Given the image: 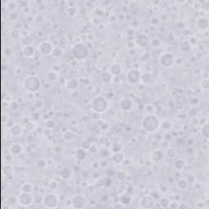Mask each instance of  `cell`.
Here are the masks:
<instances>
[{
    "mask_svg": "<svg viewBox=\"0 0 209 209\" xmlns=\"http://www.w3.org/2000/svg\"><path fill=\"white\" fill-rule=\"evenodd\" d=\"M141 128L150 133L155 132L160 128V119L154 114H148L142 118Z\"/></svg>",
    "mask_w": 209,
    "mask_h": 209,
    "instance_id": "1",
    "label": "cell"
},
{
    "mask_svg": "<svg viewBox=\"0 0 209 209\" xmlns=\"http://www.w3.org/2000/svg\"><path fill=\"white\" fill-rule=\"evenodd\" d=\"M89 48L86 43L83 42H77L74 43L70 48V53L76 60L86 59L89 55Z\"/></svg>",
    "mask_w": 209,
    "mask_h": 209,
    "instance_id": "2",
    "label": "cell"
},
{
    "mask_svg": "<svg viewBox=\"0 0 209 209\" xmlns=\"http://www.w3.org/2000/svg\"><path fill=\"white\" fill-rule=\"evenodd\" d=\"M91 108L93 112L103 114L109 108V101L107 98L101 95H97L91 100Z\"/></svg>",
    "mask_w": 209,
    "mask_h": 209,
    "instance_id": "3",
    "label": "cell"
},
{
    "mask_svg": "<svg viewBox=\"0 0 209 209\" xmlns=\"http://www.w3.org/2000/svg\"><path fill=\"white\" fill-rule=\"evenodd\" d=\"M23 85H24L25 89L28 92L35 93L41 88L42 81L38 75H28L26 78H25Z\"/></svg>",
    "mask_w": 209,
    "mask_h": 209,
    "instance_id": "4",
    "label": "cell"
},
{
    "mask_svg": "<svg viewBox=\"0 0 209 209\" xmlns=\"http://www.w3.org/2000/svg\"><path fill=\"white\" fill-rule=\"evenodd\" d=\"M43 206L47 208H56L59 204V197L54 193H48L43 197Z\"/></svg>",
    "mask_w": 209,
    "mask_h": 209,
    "instance_id": "5",
    "label": "cell"
},
{
    "mask_svg": "<svg viewBox=\"0 0 209 209\" xmlns=\"http://www.w3.org/2000/svg\"><path fill=\"white\" fill-rule=\"evenodd\" d=\"M158 61L163 67L170 68L175 64V56L172 52L166 51L161 54L158 58Z\"/></svg>",
    "mask_w": 209,
    "mask_h": 209,
    "instance_id": "6",
    "label": "cell"
},
{
    "mask_svg": "<svg viewBox=\"0 0 209 209\" xmlns=\"http://www.w3.org/2000/svg\"><path fill=\"white\" fill-rule=\"evenodd\" d=\"M35 201V197L32 196L31 193H25V192H21L17 196V203L19 205L24 207H30Z\"/></svg>",
    "mask_w": 209,
    "mask_h": 209,
    "instance_id": "7",
    "label": "cell"
},
{
    "mask_svg": "<svg viewBox=\"0 0 209 209\" xmlns=\"http://www.w3.org/2000/svg\"><path fill=\"white\" fill-rule=\"evenodd\" d=\"M53 48L54 45L51 42L48 40L43 41L38 45V50L39 51V53L43 55V56H50V55H51Z\"/></svg>",
    "mask_w": 209,
    "mask_h": 209,
    "instance_id": "8",
    "label": "cell"
},
{
    "mask_svg": "<svg viewBox=\"0 0 209 209\" xmlns=\"http://www.w3.org/2000/svg\"><path fill=\"white\" fill-rule=\"evenodd\" d=\"M71 207L75 209H81L85 207L87 204L86 197L83 194H75L71 198Z\"/></svg>",
    "mask_w": 209,
    "mask_h": 209,
    "instance_id": "9",
    "label": "cell"
},
{
    "mask_svg": "<svg viewBox=\"0 0 209 209\" xmlns=\"http://www.w3.org/2000/svg\"><path fill=\"white\" fill-rule=\"evenodd\" d=\"M127 79L129 83L131 84H137L141 81V73L139 69L137 68H131L127 72Z\"/></svg>",
    "mask_w": 209,
    "mask_h": 209,
    "instance_id": "10",
    "label": "cell"
},
{
    "mask_svg": "<svg viewBox=\"0 0 209 209\" xmlns=\"http://www.w3.org/2000/svg\"><path fill=\"white\" fill-rule=\"evenodd\" d=\"M155 200L150 195H145L141 198L139 205L141 208L150 209L153 208L155 206Z\"/></svg>",
    "mask_w": 209,
    "mask_h": 209,
    "instance_id": "11",
    "label": "cell"
},
{
    "mask_svg": "<svg viewBox=\"0 0 209 209\" xmlns=\"http://www.w3.org/2000/svg\"><path fill=\"white\" fill-rule=\"evenodd\" d=\"M150 38L145 33H139L136 37V40L135 43L137 46H139L141 48H145L148 45H150Z\"/></svg>",
    "mask_w": 209,
    "mask_h": 209,
    "instance_id": "12",
    "label": "cell"
},
{
    "mask_svg": "<svg viewBox=\"0 0 209 209\" xmlns=\"http://www.w3.org/2000/svg\"><path fill=\"white\" fill-rule=\"evenodd\" d=\"M150 159L154 162V163H160L164 160L165 154H164V151L161 150V149H154L150 154Z\"/></svg>",
    "mask_w": 209,
    "mask_h": 209,
    "instance_id": "13",
    "label": "cell"
},
{
    "mask_svg": "<svg viewBox=\"0 0 209 209\" xmlns=\"http://www.w3.org/2000/svg\"><path fill=\"white\" fill-rule=\"evenodd\" d=\"M131 202H132V196H131V194L128 191L123 192L118 196V203L123 207L128 206Z\"/></svg>",
    "mask_w": 209,
    "mask_h": 209,
    "instance_id": "14",
    "label": "cell"
},
{
    "mask_svg": "<svg viewBox=\"0 0 209 209\" xmlns=\"http://www.w3.org/2000/svg\"><path fill=\"white\" fill-rule=\"evenodd\" d=\"M74 176V172L71 168L70 167H63L60 169L59 171V177L62 180L65 181H68V180L71 179Z\"/></svg>",
    "mask_w": 209,
    "mask_h": 209,
    "instance_id": "15",
    "label": "cell"
},
{
    "mask_svg": "<svg viewBox=\"0 0 209 209\" xmlns=\"http://www.w3.org/2000/svg\"><path fill=\"white\" fill-rule=\"evenodd\" d=\"M109 72L113 77H118L123 73V67L119 63L114 62L110 65V68H109Z\"/></svg>",
    "mask_w": 209,
    "mask_h": 209,
    "instance_id": "16",
    "label": "cell"
},
{
    "mask_svg": "<svg viewBox=\"0 0 209 209\" xmlns=\"http://www.w3.org/2000/svg\"><path fill=\"white\" fill-rule=\"evenodd\" d=\"M9 132L11 136L20 137L23 133V127L20 123H14L9 128Z\"/></svg>",
    "mask_w": 209,
    "mask_h": 209,
    "instance_id": "17",
    "label": "cell"
},
{
    "mask_svg": "<svg viewBox=\"0 0 209 209\" xmlns=\"http://www.w3.org/2000/svg\"><path fill=\"white\" fill-rule=\"evenodd\" d=\"M78 80L77 78H71L69 80L65 81V87L67 91H74L78 88Z\"/></svg>",
    "mask_w": 209,
    "mask_h": 209,
    "instance_id": "18",
    "label": "cell"
},
{
    "mask_svg": "<svg viewBox=\"0 0 209 209\" xmlns=\"http://www.w3.org/2000/svg\"><path fill=\"white\" fill-rule=\"evenodd\" d=\"M22 51V54L26 58H32L35 55V49L32 45H24Z\"/></svg>",
    "mask_w": 209,
    "mask_h": 209,
    "instance_id": "19",
    "label": "cell"
},
{
    "mask_svg": "<svg viewBox=\"0 0 209 209\" xmlns=\"http://www.w3.org/2000/svg\"><path fill=\"white\" fill-rule=\"evenodd\" d=\"M120 107L123 111H129L133 107V101L128 97L123 98L120 102Z\"/></svg>",
    "mask_w": 209,
    "mask_h": 209,
    "instance_id": "20",
    "label": "cell"
},
{
    "mask_svg": "<svg viewBox=\"0 0 209 209\" xmlns=\"http://www.w3.org/2000/svg\"><path fill=\"white\" fill-rule=\"evenodd\" d=\"M9 152L12 154V155H19L22 153L23 151V148H22V145L20 144V143H17V142H15V143H12L10 147H9Z\"/></svg>",
    "mask_w": 209,
    "mask_h": 209,
    "instance_id": "21",
    "label": "cell"
},
{
    "mask_svg": "<svg viewBox=\"0 0 209 209\" xmlns=\"http://www.w3.org/2000/svg\"><path fill=\"white\" fill-rule=\"evenodd\" d=\"M196 26L199 30H206L208 26V19L205 16H200L196 21Z\"/></svg>",
    "mask_w": 209,
    "mask_h": 209,
    "instance_id": "22",
    "label": "cell"
},
{
    "mask_svg": "<svg viewBox=\"0 0 209 209\" xmlns=\"http://www.w3.org/2000/svg\"><path fill=\"white\" fill-rule=\"evenodd\" d=\"M64 55V50L61 46H54L53 51L51 53V57H53L54 59H60Z\"/></svg>",
    "mask_w": 209,
    "mask_h": 209,
    "instance_id": "23",
    "label": "cell"
},
{
    "mask_svg": "<svg viewBox=\"0 0 209 209\" xmlns=\"http://www.w3.org/2000/svg\"><path fill=\"white\" fill-rule=\"evenodd\" d=\"M125 159L124 154L122 152H117V153L113 154L112 157H111V160L113 163H114L116 164H123V160Z\"/></svg>",
    "mask_w": 209,
    "mask_h": 209,
    "instance_id": "24",
    "label": "cell"
},
{
    "mask_svg": "<svg viewBox=\"0 0 209 209\" xmlns=\"http://www.w3.org/2000/svg\"><path fill=\"white\" fill-rule=\"evenodd\" d=\"M46 79L48 81V82H51V83L56 82V81L59 79V74L56 70H51V71L47 73Z\"/></svg>",
    "mask_w": 209,
    "mask_h": 209,
    "instance_id": "25",
    "label": "cell"
},
{
    "mask_svg": "<svg viewBox=\"0 0 209 209\" xmlns=\"http://www.w3.org/2000/svg\"><path fill=\"white\" fill-rule=\"evenodd\" d=\"M176 186L180 191H185L189 186V183L185 178H180L176 182Z\"/></svg>",
    "mask_w": 209,
    "mask_h": 209,
    "instance_id": "26",
    "label": "cell"
},
{
    "mask_svg": "<svg viewBox=\"0 0 209 209\" xmlns=\"http://www.w3.org/2000/svg\"><path fill=\"white\" fill-rule=\"evenodd\" d=\"M186 167V162L182 158H178L174 163V168L177 171H182Z\"/></svg>",
    "mask_w": 209,
    "mask_h": 209,
    "instance_id": "27",
    "label": "cell"
},
{
    "mask_svg": "<svg viewBox=\"0 0 209 209\" xmlns=\"http://www.w3.org/2000/svg\"><path fill=\"white\" fill-rule=\"evenodd\" d=\"M75 156H76V158H78V160H84V159L87 158V156H88L87 150L83 149L82 147L78 148V149H77V150H76Z\"/></svg>",
    "mask_w": 209,
    "mask_h": 209,
    "instance_id": "28",
    "label": "cell"
},
{
    "mask_svg": "<svg viewBox=\"0 0 209 209\" xmlns=\"http://www.w3.org/2000/svg\"><path fill=\"white\" fill-rule=\"evenodd\" d=\"M164 154L166 156L167 158H174L177 157V152L176 149L172 147H168L164 151Z\"/></svg>",
    "mask_w": 209,
    "mask_h": 209,
    "instance_id": "29",
    "label": "cell"
},
{
    "mask_svg": "<svg viewBox=\"0 0 209 209\" xmlns=\"http://www.w3.org/2000/svg\"><path fill=\"white\" fill-rule=\"evenodd\" d=\"M172 128V123L168 119H164L163 121H160V128H162L164 131H169Z\"/></svg>",
    "mask_w": 209,
    "mask_h": 209,
    "instance_id": "30",
    "label": "cell"
},
{
    "mask_svg": "<svg viewBox=\"0 0 209 209\" xmlns=\"http://www.w3.org/2000/svg\"><path fill=\"white\" fill-rule=\"evenodd\" d=\"M34 185L30 182H25L24 184H22L21 186V191L22 192H25V193H32L34 191Z\"/></svg>",
    "mask_w": 209,
    "mask_h": 209,
    "instance_id": "31",
    "label": "cell"
},
{
    "mask_svg": "<svg viewBox=\"0 0 209 209\" xmlns=\"http://www.w3.org/2000/svg\"><path fill=\"white\" fill-rule=\"evenodd\" d=\"M200 132H201V135L204 137V138H206V139H207V138H208L209 137V123H208V122H207V123H205L204 124H203V125H202L201 131H200Z\"/></svg>",
    "mask_w": 209,
    "mask_h": 209,
    "instance_id": "32",
    "label": "cell"
},
{
    "mask_svg": "<svg viewBox=\"0 0 209 209\" xmlns=\"http://www.w3.org/2000/svg\"><path fill=\"white\" fill-rule=\"evenodd\" d=\"M141 80L145 84H150L151 81L153 80V77L150 73H144V74H141Z\"/></svg>",
    "mask_w": 209,
    "mask_h": 209,
    "instance_id": "33",
    "label": "cell"
},
{
    "mask_svg": "<svg viewBox=\"0 0 209 209\" xmlns=\"http://www.w3.org/2000/svg\"><path fill=\"white\" fill-rule=\"evenodd\" d=\"M33 106L35 108V110H42L43 107H44V101L43 99H35L33 102Z\"/></svg>",
    "mask_w": 209,
    "mask_h": 209,
    "instance_id": "34",
    "label": "cell"
},
{
    "mask_svg": "<svg viewBox=\"0 0 209 209\" xmlns=\"http://www.w3.org/2000/svg\"><path fill=\"white\" fill-rule=\"evenodd\" d=\"M171 203V200L167 197H162L158 199V204L160 207H164V208H167L168 207L169 204Z\"/></svg>",
    "mask_w": 209,
    "mask_h": 209,
    "instance_id": "35",
    "label": "cell"
},
{
    "mask_svg": "<svg viewBox=\"0 0 209 209\" xmlns=\"http://www.w3.org/2000/svg\"><path fill=\"white\" fill-rule=\"evenodd\" d=\"M3 173L7 176V177H12L14 172L13 168H12V167L9 164H7L4 165V167H3Z\"/></svg>",
    "mask_w": 209,
    "mask_h": 209,
    "instance_id": "36",
    "label": "cell"
},
{
    "mask_svg": "<svg viewBox=\"0 0 209 209\" xmlns=\"http://www.w3.org/2000/svg\"><path fill=\"white\" fill-rule=\"evenodd\" d=\"M101 78L104 83H110V81L112 80L113 76L110 75L109 71H105V72L102 73L101 75Z\"/></svg>",
    "mask_w": 209,
    "mask_h": 209,
    "instance_id": "37",
    "label": "cell"
},
{
    "mask_svg": "<svg viewBox=\"0 0 209 209\" xmlns=\"http://www.w3.org/2000/svg\"><path fill=\"white\" fill-rule=\"evenodd\" d=\"M63 139L67 142L72 141L75 139V134L70 131H67L66 132L63 133Z\"/></svg>",
    "mask_w": 209,
    "mask_h": 209,
    "instance_id": "38",
    "label": "cell"
},
{
    "mask_svg": "<svg viewBox=\"0 0 209 209\" xmlns=\"http://www.w3.org/2000/svg\"><path fill=\"white\" fill-rule=\"evenodd\" d=\"M9 108L13 112H16L18 111L19 109H20V103H19L17 101H12L10 104H9Z\"/></svg>",
    "mask_w": 209,
    "mask_h": 209,
    "instance_id": "39",
    "label": "cell"
},
{
    "mask_svg": "<svg viewBox=\"0 0 209 209\" xmlns=\"http://www.w3.org/2000/svg\"><path fill=\"white\" fill-rule=\"evenodd\" d=\"M77 8L74 7V6H69L67 8H66V13L69 16H75L76 14H77Z\"/></svg>",
    "mask_w": 209,
    "mask_h": 209,
    "instance_id": "40",
    "label": "cell"
},
{
    "mask_svg": "<svg viewBox=\"0 0 209 209\" xmlns=\"http://www.w3.org/2000/svg\"><path fill=\"white\" fill-rule=\"evenodd\" d=\"M150 44L151 45L152 48H159L161 45V41L158 38H153L152 39H150Z\"/></svg>",
    "mask_w": 209,
    "mask_h": 209,
    "instance_id": "41",
    "label": "cell"
},
{
    "mask_svg": "<svg viewBox=\"0 0 209 209\" xmlns=\"http://www.w3.org/2000/svg\"><path fill=\"white\" fill-rule=\"evenodd\" d=\"M10 36H11L12 38H13V39H19L20 38L22 37L20 30H17V29H12V30L10 31Z\"/></svg>",
    "mask_w": 209,
    "mask_h": 209,
    "instance_id": "42",
    "label": "cell"
},
{
    "mask_svg": "<svg viewBox=\"0 0 209 209\" xmlns=\"http://www.w3.org/2000/svg\"><path fill=\"white\" fill-rule=\"evenodd\" d=\"M16 7H17V4L15 1H9L7 3V8H8V11L11 12H13L16 10Z\"/></svg>",
    "mask_w": 209,
    "mask_h": 209,
    "instance_id": "43",
    "label": "cell"
},
{
    "mask_svg": "<svg viewBox=\"0 0 209 209\" xmlns=\"http://www.w3.org/2000/svg\"><path fill=\"white\" fill-rule=\"evenodd\" d=\"M200 87H201V88L203 89V90H204V91H207L209 88L208 78H204V79L200 82Z\"/></svg>",
    "mask_w": 209,
    "mask_h": 209,
    "instance_id": "44",
    "label": "cell"
},
{
    "mask_svg": "<svg viewBox=\"0 0 209 209\" xmlns=\"http://www.w3.org/2000/svg\"><path fill=\"white\" fill-rule=\"evenodd\" d=\"M47 166H48V164H47V160L45 159L41 158L37 162V167L39 169H44Z\"/></svg>",
    "mask_w": 209,
    "mask_h": 209,
    "instance_id": "45",
    "label": "cell"
},
{
    "mask_svg": "<svg viewBox=\"0 0 209 209\" xmlns=\"http://www.w3.org/2000/svg\"><path fill=\"white\" fill-rule=\"evenodd\" d=\"M25 128L26 129V131H32L35 130V124L30 122V121H28L27 123H25Z\"/></svg>",
    "mask_w": 209,
    "mask_h": 209,
    "instance_id": "46",
    "label": "cell"
},
{
    "mask_svg": "<svg viewBox=\"0 0 209 209\" xmlns=\"http://www.w3.org/2000/svg\"><path fill=\"white\" fill-rule=\"evenodd\" d=\"M51 180L49 178V177H43L42 178V180H41V183H42V185H43V186H48L49 187V185H50V183H51Z\"/></svg>",
    "mask_w": 209,
    "mask_h": 209,
    "instance_id": "47",
    "label": "cell"
},
{
    "mask_svg": "<svg viewBox=\"0 0 209 209\" xmlns=\"http://www.w3.org/2000/svg\"><path fill=\"white\" fill-rule=\"evenodd\" d=\"M23 73H24V70H23L22 66H16L14 69V74L17 76H22Z\"/></svg>",
    "mask_w": 209,
    "mask_h": 209,
    "instance_id": "48",
    "label": "cell"
},
{
    "mask_svg": "<svg viewBox=\"0 0 209 209\" xmlns=\"http://www.w3.org/2000/svg\"><path fill=\"white\" fill-rule=\"evenodd\" d=\"M152 198L154 199V200H158L159 198H161L160 197V194H159V192H158V191H153L151 193H150V194Z\"/></svg>",
    "mask_w": 209,
    "mask_h": 209,
    "instance_id": "49",
    "label": "cell"
},
{
    "mask_svg": "<svg viewBox=\"0 0 209 209\" xmlns=\"http://www.w3.org/2000/svg\"><path fill=\"white\" fill-rule=\"evenodd\" d=\"M186 181H187L189 184H190V183H191V184L195 183V181H196L195 176L193 174H189L187 176V177H186Z\"/></svg>",
    "mask_w": 209,
    "mask_h": 209,
    "instance_id": "50",
    "label": "cell"
},
{
    "mask_svg": "<svg viewBox=\"0 0 209 209\" xmlns=\"http://www.w3.org/2000/svg\"><path fill=\"white\" fill-rule=\"evenodd\" d=\"M91 142H89L88 141H83V142H82V145H81V147L83 148V149H84V150H88L89 148L91 147Z\"/></svg>",
    "mask_w": 209,
    "mask_h": 209,
    "instance_id": "51",
    "label": "cell"
},
{
    "mask_svg": "<svg viewBox=\"0 0 209 209\" xmlns=\"http://www.w3.org/2000/svg\"><path fill=\"white\" fill-rule=\"evenodd\" d=\"M126 176V173L123 172V171H119V172L117 173V178H118V181H122L123 180H125Z\"/></svg>",
    "mask_w": 209,
    "mask_h": 209,
    "instance_id": "52",
    "label": "cell"
},
{
    "mask_svg": "<svg viewBox=\"0 0 209 209\" xmlns=\"http://www.w3.org/2000/svg\"><path fill=\"white\" fill-rule=\"evenodd\" d=\"M55 126V122H54L52 119H48V120L46 121V127L48 128H50L51 129L53 127Z\"/></svg>",
    "mask_w": 209,
    "mask_h": 209,
    "instance_id": "53",
    "label": "cell"
},
{
    "mask_svg": "<svg viewBox=\"0 0 209 209\" xmlns=\"http://www.w3.org/2000/svg\"><path fill=\"white\" fill-rule=\"evenodd\" d=\"M136 43H135L134 41H129V42H128V43H126V47L127 48L129 49V50H131V49H134L135 47H136Z\"/></svg>",
    "mask_w": 209,
    "mask_h": 209,
    "instance_id": "54",
    "label": "cell"
},
{
    "mask_svg": "<svg viewBox=\"0 0 209 209\" xmlns=\"http://www.w3.org/2000/svg\"><path fill=\"white\" fill-rule=\"evenodd\" d=\"M88 150L91 154H96L97 153H98V148L95 145H91V147L89 148Z\"/></svg>",
    "mask_w": 209,
    "mask_h": 209,
    "instance_id": "55",
    "label": "cell"
},
{
    "mask_svg": "<svg viewBox=\"0 0 209 209\" xmlns=\"http://www.w3.org/2000/svg\"><path fill=\"white\" fill-rule=\"evenodd\" d=\"M80 176L83 178H87L89 176V172L87 169H82L80 171Z\"/></svg>",
    "mask_w": 209,
    "mask_h": 209,
    "instance_id": "56",
    "label": "cell"
},
{
    "mask_svg": "<svg viewBox=\"0 0 209 209\" xmlns=\"http://www.w3.org/2000/svg\"><path fill=\"white\" fill-rule=\"evenodd\" d=\"M178 205H179V203L177 201H171L168 207H170V208H178Z\"/></svg>",
    "mask_w": 209,
    "mask_h": 209,
    "instance_id": "57",
    "label": "cell"
},
{
    "mask_svg": "<svg viewBox=\"0 0 209 209\" xmlns=\"http://www.w3.org/2000/svg\"><path fill=\"white\" fill-rule=\"evenodd\" d=\"M57 186H58V184H57V182L55 181H51V183H50V185H49V187L51 188V189H52V190L56 189Z\"/></svg>",
    "mask_w": 209,
    "mask_h": 209,
    "instance_id": "58",
    "label": "cell"
},
{
    "mask_svg": "<svg viewBox=\"0 0 209 209\" xmlns=\"http://www.w3.org/2000/svg\"><path fill=\"white\" fill-rule=\"evenodd\" d=\"M189 207H190V205L186 203H179V205H178V208H189Z\"/></svg>",
    "mask_w": 209,
    "mask_h": 209,
    "instance_id": "59",
    "label": "cell"
},
{
    "mask_svg": "<svg viewBox=\"0 0 209 209\" xmlns=\"http://www.w3.org/2000/svg\"><path fill=\"white\" fill-rule=\"evenodd\" d=\"M70 131H71V132H73L74 134L77 133V132H78V126H77V125H73V126L71 127V128H70Z\"/></svg>",
    "mask_w": 209,
    "mask_h": 209,
    "instance_id": "60",
    "label": "cell"
},
{
    "mask_svg": "<svg viewBox=\"0 0 209 209\" xmlns=\"http://www.w3.org/2000/svg\"><path fill=\"white\" fill-rule=\"evenodd\" d=\"M91 22H92V24L94 25H98L100 24V20L98 17H94V18H92V20H91Z\"/></svg>",
    "mask_w": 209,
    "mask_h": 209,
    "instance_id": "61",
    "label": "cell"
}]
</instances>
